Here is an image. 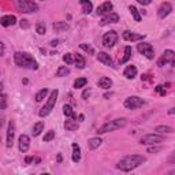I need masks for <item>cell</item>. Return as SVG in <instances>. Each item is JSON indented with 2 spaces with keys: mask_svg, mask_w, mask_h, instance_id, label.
<instances>
[{
  "mask_svg": "<svg viewBox=\"0 0 175 175\" xmlns=\"http://www.w3.org/2000/svg\"><path fill=\"white\" fill-rule=\"evenodd\" d=\"M145 161H146V157H144V156H141V155L125 156V157L116 164V168L120 171L127 173V171H131V170H134V168L140 167V165L142 163H145Z\"/></svg>",
  "mask_w": 175,
  "mask_h": 175,
  "instance_id": "1",
  "label": "cell"
},
{
  "mask_svg": "<svg viewBox=\"0 0 175 175\" xmlns=\"http://www.w3.org/2000/svg\"><path fill=\"white\" fill-rule=\"evenodd\" d=\"M14 60L15 65L19 66V67H25V69H30V70H37L39 65L34 60V58L27 52H17L14 55Z\"/></svg>",
  "mask_w": 175,
  "mask_h": 175,
  "instance_id": "2",
  "label": "cell"
},
{
  "mask_svg": "<svg viewBox=\"0 0 175 175\" xmlns=\"http://www.w3.org/2000/svg\"><path fill=\"white\" fill-rule=\"evenodd\" d=\"M126 123H127V120L125 119V118L110 120V122H107L106 125H103L101 127H98L97 133H98V134H104V133H108V131H114V130H118V129H122V127H125Z\"/></svg>",
  "mask_w": 175,
  "mask_h": 175,
  "instance_id": "3",
  "label": "cell"
},
{
  "mask_svg": "<svg viewBox=\"0 0 175 175\" xmlns=\"http://www.w3.org/2000/svg\"><path fill=\"white\" fill-rule=\"evenodd\" d=\"M58 94H59V90H58V89H55V90L51 92V94H49V97H48V101H47L45 106L41 108L40 112H39V115H40L41 118H44V116L49 115L51 111H52L53 108H55L56 100H58Z\"/></svg>",
  "mask_w": 175,
  "mask_h": 175,
  "instance_id": "4",
  "label": "cell"
},
{
  "mask_svg": "<svg viewBox=\"0 0 175 175\" xmlns=\"http://www.w3.org/2000/svg\"><path fill=\"white\" fill-rule=\"evenodd\" d=\"M15 7H17L18 11L23 12V14L36 12L39 10V6H37L33 0H15Z\"/></svg>",
  "mask_w": 175,
  "mask_h": 175,
  "instance_id": "5",
  "label": "cell"
},
{
  "mask_svg": "<svg viewBox=\"0 0 175 175\" xmlns=\"http://www.w3.org/2000/svg\"><path fill=\"white\" fill-rule=\"evenodd\" d=\"M163 141H164V137L161 134H146L140 140V142L142 145H155V144H160Z\"/></svg>",
  "mask_w": 175,
  "mask_h": 175,
  "instance_id": "6",
  "label": "cell"
},
{
  "mask_svg": "<svg viewBox=\"0 0 175 175\" xmlns=\"http://www.w3.org/2000/svg\"><path fill=\"white\" fill-rule=\"evenodd\" d=\"M167 63H170L171 66H174V65H175V53H174V51H171V49L164 51L163 56H161V58L159 59L157 66H159V67H163V66H164V65H167Z\"/></svg>",
  "mask_w": 175,
  "mask_h": 175,
  "instance_id": "7",
  "label": "cell"
},
{
  "mask_svg": "<svg viewBox=\"0 0 175 175\" xmlns=\"http://www.w3.org/2000/svg\"><path fill=\"white\" fill-rule=\"evenodd\" d=\"M137 49H138L140 53L145 55L149 60H152V59L155 58V49H153V47H152L149 43H141V44H138V45H137Z\"/></svg>",
  "mask_w": 175,
  "mask_h": 175,
  "instance_id": "8",
  "label": "cell"
},
{
  "mask_svg": "<svg viewBox=\"0 0 175 175\" xmlns=\"http://www.w3.org/2000/svg\"><path fill=\"white\" fill-rule=\"evenodd\" d=\"M145 104V101L142 98L137 97V96H130L125 100V107L127 110H135V108H140Z\"/></svg>",
  "mask_w": 175,
  "mask_h": 175,
  "instance_id": "9",
  "label": "cell"
},
{
  "mask_svg": "<svg viewBox=\"0 0 175 175\" xmlns=\"http://www.w3.org/2000/svg\"><path fill=\"white\" fill-rule=\"evenodd\" d=\"M116 41H118V33L115 30L108 31V33H106L103 36V44H104V47H107V48L114 47L116 44Z\"/></svg>",
  "mask_w": 175,
  "mask_h": 175,
  "instance_id": "10",
  "label": "cell"
},
{
  "mask_svg": "<svg viewBox=\"0 0 175 175\" xmlns=\"http://www.w3.org/2000/svg\"><path fill=\"white\" fill-rule=\"evenodd\" d=\"M14 137H15V123L11 120L8 123V129H7V141H6L7 148H11L14 145Z\"/></svg>",
  "mask_w": 175,
  "mask_h": 175,
  "instance_id": "11",
  "label": "cell"
},
{
  "mask_svg": "<svg viewBox=\"0 0 175 175\" xmlns=\"http://www.w3.org/2000/svg\"><path fill=\"white\" fill-rule=\"evenodd\" d=\"M18 146H19V151L22 152V153H25V152H27L29 151V146H30V138H29V135H26V134H22L19 138H18Z\"/></svg>",
  "mask_w": 175,
  "mask_h": 175,
  "instance_id": "12",
  "label": "cell"
},
{
  "mask_svg": "<svg viewBox=\"0 0 175 175\" xmlns=\"http://www.w3.org/2000/svg\"><path fill=\"white\" fill-rule=\"evenodd\" d=\"M173 11V6L170 4L168 2H165V3H163V4L159 7V10H157V15H159V18H165L167 15H170V12Z\"/></svg>",
  "mask_w": 175,
  "mask_h": 175,
  "instance_id": "13",
  "label": "cell"
},
{
  "mask_svg": "<svg viewBox=\"0 0 175 175\" xmlns=\"http://www.w3.org/2000/svg\"><path fill=\"white\" fill-rule=\"evenodd\" d=\"M111 10H112V3L111 2H104L103 4H100L96 10V14L97 15H107L110 14Z\"/></svg>",
  "mask_w": 175,
  "mask_h": 175,
  "instance_id": "14",
  "label": "cell"
},
{
  "mask_svg": "<svg viewBox=\"0 0 175 175\" xmlns=\"http://www.w3.org/2000/svg\"><path fill=\"white\" fill-rule=\"evenodd\" d=\"M122 37H123V39H125L126 41H140V40L144 39L145 36H144V34H137V33H133V31L126 30V31H123Z\"/></svg>",
  "mask_w": 175,
  "mask_h": 175,
  "instance_id": "15",
  "label": "cell"
},
{
  "mask_svg": "<svg viewBox=\"0 0 175 175\" xmlns=\"http://www.w3.org/2000/svg\"><path fill=\"white\" fill-rule=\"evenodd\" d=\"M15 22H17L15 15H4V17L0 18V25H2V26H4V27L12 26V25H15Z\"/></svg>",
  "mask_w": 175,
  "mask_h": 175,
  "instance_id": "16",
  "label": "cell"
},
{
  "mask_svg": "<svg viewBox=\"0 0 175 175\" xmlns=\"http://www.w3.org/2000/svg\"><path fill=\"white\" fill-rule=\"evenodd\" d=\"M118 21H119V15H118L116 12H110V14H107L106 18H103L100 25L104 26V25H107V23H116Z\"/></svg>",
  "mask_w": 175,
  "mask_h": 175,
  "instance_id": "17",
  "label": "cell"
},
{
  "mask_svg": "<svg viewBox=\"0 0 175 175\" xmlns=\"http://www.w3.org/2000/svg\"><path fill=\"white\" fill-rule=\"evenodd\" d=\"M97 59H98V62L104 63L106 66L112 65V59H111V56L108 55V53H106V52H98L97 53Z\"/></svg>",
  "mask_w": 175,
  "mask_h": 175,
  "instance_id": "18",
  "label": "cell"
},
{
  "mask_svg": "<svg viewBox=\"0 0 175 175\" xmlns=\"http://www.w3.org/2000/svg\"><path fill=\"white\" fill-rule=\"evenodd\" d=\"M73 146V161H74V163H78L79 160H81V148H79V145L78 144H73L71 145Z\"/></svg>",
  "mask_w": 175,
  "mask_h": 175,
  "instance_id": "19",
  "label": "cell"
},
{
  "mask_svg": "<svg viewBox=\"0 0 175 175\" xmlns=\"http://www.w3.org/2000/svg\"><path fill=\"white\" fill-rule=\"evenodd\" d=\"M82 6V12L84 14H90L92 10H93V4H92L90 0H79Z\"/></svg>",
  "mask_w": 175,
  "mask_h": 175,
  "instance_id": "20",
  "label": "cell"
},
{
  "mask_svg": "<svg viewBox=\"0 0 175 175\" xmlns=\"http://www.w3.org/2000/svg\"><path fill=\"white\" fill-rule=\"evenodd\" d=\"M97 84H98V86L103 88V89H110L112 86V81H111V78H108V77H101L98 79Z\"/></svg>",
  "mask_w": 175,
  "mask_h": 175,
  "instance_id": "21",
  "label": "cell"
},
{
  "mask_svg": "<svg viewBox=\"0 0 175 175\" xmlns=\"http://www.w3.org/2000/svg\"><path fill=\"white\" fill-rule=\"evenodd\" d=\"M123 74H125L126 78L133 79V78H134L135 75H137V67H135V66H127Z\"/></svg>",
  "mask_w": 175,
  "mask_h": 175,
  "instance_id": "22",
  "label": "cell"
},
{
  "mask_svg": "<svg viewBox=\"0 0 175 175\" xmlns=\"http://www.w3.org/2000/svg\"><path fill=\"white\" fill-rule=\"evenodd\" d=\"M101 138H98V137H93V138H90L88 141V146H89V149H92V151H93V149H97L98 146L101 145Z\"/></svg>",
  "mask_w": 175,
  "mask_h": 175,
  "instance_id": "23",
  "label": "cell"
},
{
  "mask_svg": "<svg viewBox=\"0 0 175 175\" xmlns=\"http://www.w3.org/2000/svg\"><path fill=\"white\" fill-rule=\"evenodd\" d=\"M78 127H79V125L77 123V120L70 119V120H66V122H65V129L69 130V131H74V130H78Z\"/></svg>",
  "mask_w": 175,
  "mask_h": 175,
  "instance_id": "24",
  "label": "cell"
},
{
  "mask_svg": "<svg viewBox=\"0 0 175 175\" xmlns=\"http://www.w3.org/2000/svg\"><path fill=\"white\" fill-rule=\"evenodd\" d=\"M44 130V122H37L36 125L33 126V137H37V135H40L41 134V131Z\"/></svg>",
  "mask_w": 175,
  "mask_h": 175,
  "instance_id": "25",
  "label": "cell"
},
{
  "mask_svg": "<svg viewBox=\"0 0 175 175\" xmlns=\"http://www.w3.org/2000/svg\"><path fill=\"white\" fill-rule=\"evenodd\" d=\"M69 27H70L69 23H66V22H55V23H53V30H55V31L67 30Z\"/></svg>",
  "mask_w": 175,
  "mask_h": 175,
  "instance_id": "26",
  "label": "cell"
},
{
  "mask_svg": "<svg viewBox=\"0 0 175 175\" xmlns=\"http://www.w3.org/2000/svg\"><path fill=\"white\" fill-rule=\"evenodd\" d=\"M74 63L77 65V67H78L79 70H82V69L85 67V59H84V56H82V55H78V53H77V55L74 56Z\"/></svg>",
  "mask_w": 175,
  "mask_h": 175,
  "instance_id": "27",
  "label": "cell"
},
{
  "mask_svg": "<svg viewBox=\"0 0 175 175\" xmlns=\"http://www.w3.org/2000/svg\"><path fill=\"white\" fill-rule=\"evenodd\" d=\"M131 52H133V51H131V47L127 45L126 48H125V56H123V58L120 59V65H125L127 60L131 58Z\"/></svg>",
  "mask_w": 175,
  "mask_h": 175,
  "instance_id": "28",
  "label": "cell"
},
{
  "mask_svg": "<svg viewBox=\"0 0 175 175\" xmlns=\"http://www.w3.org/2000/svg\"><path fill=\"white\" fill-rule=\"evenodd\" d=\"M155 130L159 134H164V133H168V134H170V133H174V129L170 126H157Z\"/></svg>",
  "mask_w": 175,
  "mask_h": 175,
  "instance_id": "29",
  "label": "cell"
},
{
  "mask_svg": "<svg viewBox=\"0 0 175 175\" xmlns=\"http://www.w3.org/2000/svg\"><path fill=\"white\" fill-rule=\"evenodd\" d=\"M47 94H48V89L44 88V89H41L40 92H37V94L34 96V98H36L37 103H40V101H43V100H44V97H45Z\"/></svg>",
  "mask_w": 175,
  "mask_h": 175,
  "instance_id": "30",
  "label": "cell"
},
{
  "mask_svg": "<svg viewBox=\"0 0 175 175\" xmlns=\"http://www.w3.org/2000/svg\"><path fill=\"white\" fill-rule=\"evenodd\" d=\"M129 11H130V14L133 15V18H134L135 22H140V21H141V15H140L138 10H137L134 6H130V7H129Z\"/></svg>",
  "mask_w": 175,
  "mask_h": 175,
  "instance_id": "31",
  "label": "cell"
},
{
  "mask_svg": "<svg viewBox=\"0 0 175 175\" xmlns=\"http://www.w3.org/2000/svg\"><path fill=\"white\" fill-rule=\"evenodd\" d=\"M63 114H65L66 116H69V118H73V119L75 118V114H74V111H73V107L69 106V104H66V106L63 107Z\"/></svg>",
  "mask_w": 175,
  "mask_h": 175,
  "instance_id": "32",
  "label": "cell"
},
{
  "mask_svg": "<svg viewBox=\"0 0 175 175\" xmlns=\"http://www.w3.org/2000/svg\"><path fill=\"white\" fill-rule=\"evenodd\" d=\"M70 74V70L69 67H66V66H62V67L58 69V71H56V77H66V75Z\"/></svg>",
  "mask_w": 175,
  "mask_h": 175,
  "instance_id": "33",
  "label": "cell"
},
{
  "mask_svg": "<svg viewBox=\"0 0 175 175\" xmlns=\"http://www.w3.org/2000/svg\"><path fill=\"white\" fill-rule=\"evenodd\" d=\"M86 84H88L86 78H77L75 79V82H74V88L75 89H81V88H84Z\"/></svg>",
  "mask_w": 175,
  "mask_h": 175,
  "instance_id": "34",
  "label": "cell"
},
{
  "mask_svg": "<svg viewBox=\"0 0 175 175\" xmlns=\"http://www.w3.org/2000/svg\"><path fill=\"white\" fill-rule=\"evenodd\" d=\"M36 30H37V33H39V34H44L47 31L45 23H44V22H39V23H37V26H36Z\"/></svg>",
  "mask_w": 175,
  "mask_h": 175,
  "instance_id": "35",
  "label": "cell"
},
{
  "mask_svg": "<svg viewBox=\"0 0 175 175\" xmlns=\"http://www.w3.org/2000/svg\"><path fill=\"white\" fill-rule=\"evenodd\" d=\"M63 62H65L66 65H71V63H74V56H73V53H66V55L63 56Z\"/></svg>",
  "mask_w": 175,
  "mask_h": 175,
  "instance_id": "36",
  "label": "cell"
},
{
  "mask_svg": "<svg viewBox=\"0 0 175 175\" xmlns=\"http://www.w3.org/2000/svg\"><path fill=\"white\" fill-rule=\"evenodd\" d=\"M53 138H55V131H53V130H49V131L44 135V142H49L51 140H53Z\"/></svg>",
  "mask_w": 175,
  "mask_h": 175,
  "instance_id": "37",
  "label": "cell"
},
{
  "mask_svg": "<svg viewBox=\"0 0 175 175\" xmlns=\"http://www.w3.org/2000/svg\"><path fill=\"white\" fill-rule=\"evenodd\" d=\"M7 107V98H6V96H0V110H4V108Z\"/></svg>",
  "mask_w": 175,
  "mask_h": 175,
  "instance_id": "38",
  "label": "cell"
},
{
  "mask_svg": "<svg viewBox=\"0 0 175 175\" xmlns=\"http://www.w3.org/2000/svg\"><path fill=\"white\" fill-rule=\"evenodd\" d=\"M81 48L84 49V51H86V52H89V53H94V51H93V48H92L90 45H86V44H81Z\"/></svg>",
  "mask_w": 175,
  "mask_h": 175,
  "instance_id": "39",
  "label": "cell"
},
{
  "mask_svg": "<svg viewBox=\"0 0 175 175\" xmlns=\"http://www.w3.org/2000/svg\"><path fill=\"white\" fill-rule=\"evenodd\" d=\"M156 92H157L160 96H165V90H164V86H161V85H157V86L155 88Z\"/></svg>",
  "mask_w": 175,
  "mask_h": 175,
  "instance_id": "40",
  "label": "cell"
},
{
  "mask_svg": "<svg viewBox=\"0 0 175 175\" xmlns=\"http://www.w3.org/2000/svg\"><path fill=\"white\" fill-rule=\"evenodd\" d=\"M160 151H161V146H151V148H148L149 153H156V152H160Z\"/></svg>",
  "mask_w": 175,
  "mask_h": 175,
  "instance_id": "41",
  "label": "cell"
},
{
  "mask_svg": "<svg viewBox=\"0 0 175 175\" xmlns=\"http://www.w3.org/2000/svg\"><path fill=\"white\" fill-rule=\"evenodd\" d=\"M137 2H138L140 4H142V6H148V4H151L152 3V0H137Z\"/></svg>",
  "mask_w": 175,
  "mask_h": 175,
  "instance_id": "42",
  "label": "cell"
},
{
  "mask_svg": "<svg viewBox=\"0 0 175 175\" xmlns=\"http://www.w3.org/2000/svg\"><path fill=\"white\" fill-rule=\"evenodd\" d=\"M21 27H23V29H27V27H29V23H27L26 19H22L21 21Z\"/></svg>",
  "mask_w": 175,
  "mask_h": 175,
  "instance_id": "43",
  "label": "cell"
},
{
  "mask_svg": "<svg viewBox=\"0 0 175 175\" xmlns=\"http://www.w3.org/2000/svg\"><path fill=\"white\" fill-rule=\"evenodd\" d=\"M4 44H3L2 43V41H0V56H2V55H4Z\"/></svg>",
  "mask_w": 175,
  "mask_h": 175,
  "instance_id": "44",
  "label": "cell"
},
{
  "mask_svg": "<svg viewBox=\"0 0 175 175\" xmlns=\"http://www.w3.org/2000/svg\"><path fill=\"white\" fill-rule=\"evenodd\" d=\"M31 161H33V157H31V156H26V159H25V163H26V164H30Z\"/></svg>",
  "mask_w": 175,
  "mask_h": 175,
  "instance_id": "45",
  "label": "cell"
},
{
  "mask_svg": "<svg viewBox=\"0 0 175 175\" xmlns=\"http://www.w3.org/2000/svg\"><path fill=\"white\" fill-rule=\"evenodd\" d=\"M89 94H90V90L88 89V90H85L84 93H82V98H86V97L89 96Z\"/></svg>",
  "mask_w": 175,
  "mask_h": 175,
  "instance_id": "46",
  "label": "cell"
},
{
  "mask_svg": "<svg viewBox=\"0 0 175 175\" xmlns=\"http://www.w3.org/2000/svg\"><path fill=\"white\" fill-rule=\"evenodd\" d=\"M49 44H51V45H52V47H56V45H58V44H59V40H52Z\"/></svg>",
  "mask_w": 175,
  "mask_h": 175,
  "instance_id": "47",
  "label": "cell"
},
{
  "mask_svg": "<svg viewBox=\"0 0 175 175\" xmlns=\"http://www.w3.org/2000/svg\"><path fill=\"white\" fill-rule=\"evenodd\" d=\"M175 112V108H171L170 111H168V114H170V115H173V114Z\"/></svg>",
  "mask_w": 175,
  "mask_h": 175,
  "instance_id": "48",
  "label": "cell"
},
{
  "mask_svg": "<svg viewBox=\"0 0 175 175\" xmlns=\"http://www.w3.org/2000/svg\"><path fill=\"white\" fill-rule=\"evenodd\" d=\"M3 123H4V119H3V118H0V129H2Z\"/></svg>",
  "mask_w": 175,
  "mask_h": 175,
  "instance_id": "49",
  "label": "cell"
},
{
  "mask_svg": "<svg viewBox=\"0 0 175 175\" xmlns=\"http://www.w3.org/2000/svg\"><path fill=\"white\" fill-rule=\"evenodd\" d=\"M111 94H112V93H106V94H104V97L108 98V97H111Z\"/></svg>",
  "mask_w": 175,
  "mask_h": 175,
  "instance_id": "50",
  "label": "cell"
},
{
  "mask_svg": "<svg viewBox=\"0 0 175 175\" xmlns=\"http://www.w3.org/2000/svg\"><path fill=\"white\" fill-rule=\"evenodd\" d=\"M58 161H62V155H60V153L58 155Z\"/></svg>",
  "mask_w": 175,
  "mask_h": 175,
  "instance_id": "51",
  "label": "cell"
}]
</instances>
